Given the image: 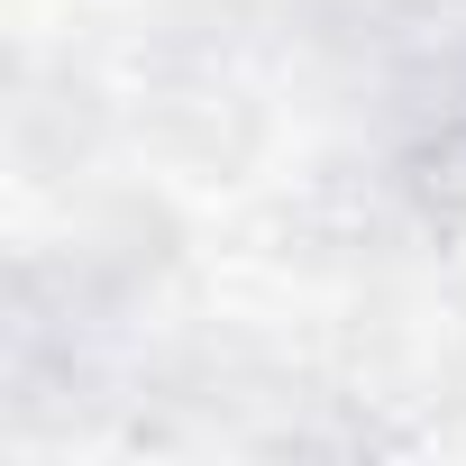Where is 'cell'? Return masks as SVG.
<instances>
[]
</instances>
